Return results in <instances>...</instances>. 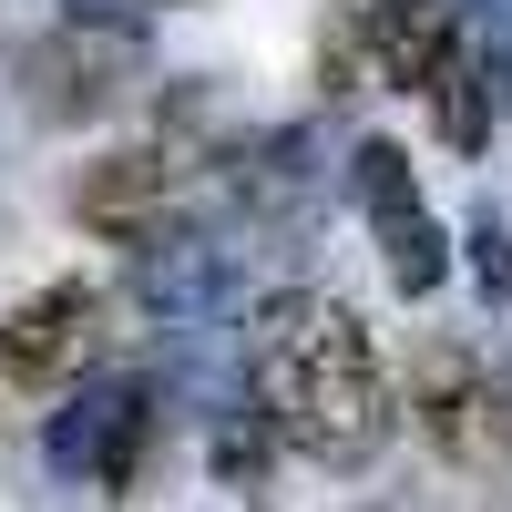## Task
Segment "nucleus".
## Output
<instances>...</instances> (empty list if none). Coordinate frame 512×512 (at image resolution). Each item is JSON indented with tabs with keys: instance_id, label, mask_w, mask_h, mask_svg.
Masks as SVG:
<instances>
[{
	"instance_id": "f257e3e1",
	"label": "nucleus",
	"mask_w": 512,
	"mask_h": 512,
	"mask_svg": "<svg viewBox=\"0 0 512 512\" xmlns=\"http://www.w3.org/2000/svg\"><path fill=\"white\" fill-rule=\"evenodd\" d=\"M246 390L267 410V431L318 461V472H359V461L390 441V369H379V338L359 328L349 297L328 287H277L267 308L246 318Z\"/></svg>"
},
{
	"instance_id": "f03ea898",
	"label": "nucleus",
	"mask_w": 512,
	"mask_h": 512,
	"mask_svg": "<svg viewBox=\"0 0 512 512\" xmlns=\"http://www.w3.org/2000/svg\"><path fill=\"white\" fill-rule=\"evenodd\" d=\"M103 318H113L103 287H82V277L21 297V308L0 318V379H11V390H31V400L72 390V379L103 359Z\"/></svg>"
},
{
	"instance_id": "7ed1b4c3",
	"label": "nucleus",
	"mask_w": 512,
	"mask_h": 512,
	"mask_svg": "<svg viewBox=\"0 0 512 512\" xmlns=\"http://www.w3.org/2000/svg\"><path fill=\"white\" fill-rule=\"evenodd\" d=\"M410 420L431 431L441 461H461V472H502V461H512V400H502V379L472 349H431V359H420Z\"/></svg>"
},
{
	"instance_id": "20e7f679",
	"label": "nucleus",
	"mask_w": 512,
	"mask_h": 512,
	"mask_svg": "<svg viewBox=\"0 0 512 512\" xmlns=\"http://www.w3.org/2000/svg\"><path fill=\"white\" fill-rule=\"evenodd\" d=\"M359 205H369V226H379L390 287H400V297H431L451 256H441V216L420 205V185H410V154H400V144H359Z\"/></svg>"
},
{
	"instance_id": "39448f33",
	"label": "nucleus",
	"mask_w": 512,
	"mask_h": 512,
	"mask_svg": "<svg viewBox=\"0 0 512 512\" xmlns=\"http://www.w3.org/2000/svg\"><path fill=\"white\" fill-rule=\"evenodd\" d=\"M185 144H134V154H103L93 175L72 185V216L82 226H103V236H123V246H144V236H164V216H175V195H185Z\"/></svg>"
},
{
	"instance_id": "423d86ee",
	"label": "nucleus",
	"mask_w": 512,
	"mask_h": 512,
	"mask_svg": "<svg viewBox=\"0 0 512 512\" xmlns=\"http://www.w3.org/2000/svg\"><path fill=\"white\" fill-rule=\"evenodd\" d=\"M420 103L441 113V134H451V144H482V134H492V82H482V62H472V41H461V31H451V52L431 62Z\"/></svg>"
},
{
	"instance_id": "0eeeda50",
	"label": "nucleus",
	"mask_w": 512,
	"mask_h": 512,
	"mask_svg": "<svg viewBox=\"0 0 512 512\" xmlns=\"http://www.w3.org/2000/svg\"><path fill=\"white\" fill-rule=\"evenodd\" d=\"M472 267H482V287H512V256H502V226H482V236H472Z\"/></svg>"
}]
</instances>
